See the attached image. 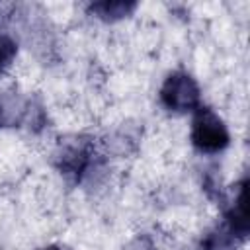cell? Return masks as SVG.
<instances>
[{
	"label": "cell",
	"mask_w": 250,
	"mask_h": 250,
	"mask_svg": "<svg viewBox=\"0 0 250 250\" xmlns=\"http://www.w3.org/2000/svg\"><path fill=\"white\" fill-rule=\"evenodd\" d=\"M191 143L201 152H217L229 145V131L223 119L205 105H199L193 115Z\"/></svg>",
	"instance_id": "6da1fadb"
},
{
	"label": "cell",
	"mask_w": 250,
	"mask_h": 250,
	"mask_svg": "<svg viewBox=\"0 0 250 250\" xmlns=\"http://www.w3.org/2000/svg\"><path fill=\"white\" fill-rule=\"evenodd\" d=\"M162 104L172 111H189L199 107V86L186 72H172L160 88Z\"/></svg>",
	"instance_id": "7a4b0ae2"
},
{
	"label": "cell",
	"mask_w": 250,
	"mask_h": 250,
	"mask_svg": "<svg viewBox=\"0 0 250 250\" xmlns=\"http://www.w3.org/2000/svg\"><path fill=\"white\" fill-rule=\"evenodd\" d=\"M246 238L236 232V229L225 221L215 227L199 244V250H236Z\"/></svg>",
	"instance_id": "3957f363"
},
{
	"label": "cell",
	"mask_w": 250,
	"mask_h": 250,
	"mask_svg": "<svg viewBox=\"0 0 250 250\" xmlns=\"http://www.w3.org/2000/svg\"><path fill=\"white\" fill-rule=\"evenodd\" d=\"M137 8L135 2H123V0H115V2H94L90 4V14L98 16L100 20H119L129 16L133 10Z\"/></svg>",
	"instance_id": "277c9868"
},
{
	"label": "cell",
	"mask_w": 250,
	"mask_h": 250,
	"mask_svg": "<svg viewBox=\"0 0 250 250\" xmlns=\"http://www.w3.org/2000/svg\"><path fill=\"white\" fill-rule=\"evenodd\" d=\"M16 53H18L16 41L12 37H8L6 33H0V74L10 66Z\"/></svg>",
	"instance_id": "5b68a950"
},
{
	"label": "cell",
	"mask_w": 250,
	"mask_h": 250,
	"mask_svg": "<svg viewBox=\"0 0 250 250\" xmlns=\"http://www.w3.org/2000/svg\"><path fill=\"white\" fill-rule=\"evenodd\" d=\"M41 250H61V248H57V246H45V248H41Z\"/></svg>",
	"instance_id": "8992f818"
}]
</instances>
